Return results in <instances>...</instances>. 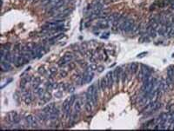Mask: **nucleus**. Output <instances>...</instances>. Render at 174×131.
Returning a JSON list of instances; mask_svg holds the SVG:
<instances>
[{"instance_id":"obj_1","label":"nucleus","mask_w":174,"mask_h":131,"mask_svg":"<svg viewBox=\"0 0 174 131\" xmlns=\"http://www.w3.org/2000/svg\"><path fill=\"white\" fill-rule=\"evenodd\" d=\"M25 122H26V124L28 127L30 128H37V125H38V121L37 120L36 116H33L32 115H28L26 117H25Z\"/></svg>"},{"instance_id":"obj_2","label":"nucleus","mask_w":174,"mask_h":131,"mask_svg":"<svg viewBox=\"0 0 174 131\" xmlns=\"http://www.w3.org/2000/svg\"><path fill=\"white\" fill-rule=\"evenodd\" d=\"M106 81H107V85H108V89H112L113 85L115 83L114 77H113V72L109 71L106 76Z\"/></svg>"},{"instance_id":"obj_3","label":"nucleus","mask_w":174,"mask_h":131,"mask_svg":"<svg viewBox=\"0 0 174 131\" xmlns=\"http://www.w3.org/2000/svg\"><path fill=\"white\" fill-rule=\"evenodd\" d=\"M17 115H18V112L17 111H11V112L6 114L5 117V121L6 122H8V123H10V124H13L14 119H15Z\"/></svg>"},{"instance_id":"obj_4","label":"nucleus","mask_w":174,"mask_h":131,"mask_svg":"<svg viewBox=\"0 0 174 131\" xmlns=\"http://www.w3.org/2000/svg\"><path fill=\"white\" fill-rule=\"evenodd\" d=\"M122 67H117L112 72H113V77H114V81L115 83L118 84L119 81H120V78H121V74H122Z\"/></svg>"},{"instance_id":"obj_5","label":"nucleus","mask_w":174,"mask_h":131,"mask_svg":"<svg viewBox=\"0 0 174 131\" xmlns=\"http://www.w3.org/2000/svg\"><path fill=\"white\" fill-rule=\"evenodd\" d=\"M59 115H60V110L57 107H55V108H54L51 112L49 113V117H50V121L58 119V118H59Z\"/></svg>"},{"instance_id":"obj_6","label":"nucleus","mask_w":174,"mask_h":131,"mask_svg":"<svg viewBox=\"0 0 174 131\" xmlns=\"http://www.w3.org/2000/svg\"><path fill=\"white\" fill-rule=\"evenodd\" d=\"M128 71L131 75H135L138 71V63H131L128 66Z\"/></svg>"},{"instance_id":"obj_7","label":"nucleus","mask_w":174,"mask_h":131,"mask_svg":"<svg viewBox=\"0 0 174 131\" xmlns=\"http://www.w3.org/2000/svg\"><path fill=\"white\" fill-rule=\"evenodd\" d=\"M12 63L7 61H3L1 62V70H2V72H7L9 71L10 70H12Z\"/></svg>"},{"instance_id":"obj_8","label":"nucleus","mask_w":174,"mask_h":131,"mask_svg":"<svg viewBox=\"0 0 174 131\" xmlns=\"http://www.w3.org/2000/svg\"><path fill=\"white\" fill-rule=\"evenodd\" d=\"M160 81H161V83H160V89H161V91L163 92V94L167 93L168 91L170 90V89H169V87H168V85H167V83H166V79H164V78H162Z\"/></svg>"},{"instance_id":"obj_9","label":"nucleus","mask_w":174,"mask_h":131,"mask_svg":"<svg viewBox=\"0 0 174 131\" xmlns=\"http://www.w3.org/2000/svg\"><path fill=\"white\" fill-rule=\"evenodd\" d=\"M167 78L174 83V65H171L167 68Z\"/></svg>"},{"instance_id":"obj_10","label":"nucleus","mask_w":174,"mask_h":131,"mask_svg":"<svg viewBox=\"0 0 174 131\" xmlns=\"http://www.w3.org/2000/svg\"><path fill=\"white\" fill-rule=\"evenodd\" d=\"M99 84H100V88H101V90L105 92L106 91V89H108V85H107V81H106V77H102L99 81Z\"/></svg>"},{"instance_id":"obj_11","label":"nucleus","mask_w":174,"mask_h":131,"mask_svg":"<svg viewBox=\"0 0 174 131\" xmlns=\"http://www.w3.org/2000/svg\"><path fill=\"white\" fill-rule=\"evenodd\" d=\"M92 107H93V105H92V102H91V100H89V99L85 100V111H86L87 113H89V114L92 113Z\"/></svg>"},{"instance_id":"obj_12","label":"nucleus","mask_w":174,"mask_h":131,"mask_svg":"<svg viewBox=\"0 0 174 131\" xmlns=\"http://www.w3.org/2000/svg\"><path fill=\"white\" fill-rule=\"evenodd\" d=\"M81 108H82V102L80 99L76 100L75 103H74V112L80 114L81 112Z\"/></svg>"},{"instance_id":"obj_13","label":"nucleus","mask_w":174,"mask_h":131,"mask_svg":"<svg viewBox=\"0 0 174 131\" xmlns=\"http://www.w3.org/2000/svg\"><path fill=\"white\" fill-rule=\"evenodd\" d=\"M54 108H55V103H54V102H51V103H49L48 105H46V106L42 109V112L49 114L50 112H51Z\"/></svg>"},{"instance_id":"obj_14","label":"nucleus","mask_w":174,"mask_h":131,"mask_svg":"<svg viewBox=\"0 0 174 131\" xmlns=\"http://www.w3.org/2000/svg\"><path fill=\"white\" fill-rule=\"evenodd\" d=\"M64 57L68 63H70V62H72L74 59H75L76 56H75V54L72 53V52H66V53L64 55V57Z\"/></svg>"},{"instance_id":"obj_15","label":"nucleus","mask_w":174,"mask_h":131,"mask_svg":"<svg viewBox=\"0 0 174 131\" xmlns=\"http://www.w3.org/2000/svg\"><path fill=\"white\" fill-rule=\"evenodd\" d=\"M97 27L99 29H107L109 27V21L105 20V19L103 21H100L97 24Z\"/></svg>"},{"instance_id":"obj_16","label":"nucleus","mask_w":174,"mask_h":131,"mask_svg":"<svg viewBox=\"0 0 174 131\" xmlns=\"http://www.w3.org/2000/svg\"><path fill=\"white\" fill-rule=\"evenodd\" d=\"M51 97H52V95H51V93L50 91H45L44 94L43 95V96L40 98V99L44 100L45 102H48L50 99H51Z\"/></svg>"},{"instance_id":"obj_17","label":"nucleus","mask_w":174,"mask_h":131,"mask_svg":"<svg viewBox=\"0 0 174 131\" xmlns=\"http://www.w3.org/2000/svg\"><path fill=\"white\" fill-rule=\"evenodd\" d=\"M128 70L127 71H124L123 70L121 74V78H120V81H121L122 84H125L126 82H127V79H128Z\"/></svg>"},{"instance_id":"obj_18","label":"nucleus","mask_w":174,"mask_h":131,"mask_svg":"<svg viewBox=\"0 0 174 131\" xmlns=\"http://www.w3.org/2000/svg\"><path fill=\"white\" fill-rule=\"evenodd\" d=\"M107 59H108V53L106 50H104L103 51H102V53L99 55V60H100V61H107Z\"/></svg>"},{"instance_id":"obj_19","label":"nucleus","mask_w":174,"mask_h":131,"mask_svg":"<svg viewBox=\"0 0 174 131\" xmlns=\"http://www.w3.org/2000/svg\"><path fill=\"white\" fill-rule=\"evenodd\" d=\"M68 107H70V97L64 100V102H63V104H62V111H63V113H64V111L66 110V108H68Z\"/></svg>"},{"instance_id":"obj_20","label":"nucleus","mask_w":174,"mask_h":131,"mask_svg":"<svg viewBox=\"0 0 174 131\" xmlns=\"http://www.w3.org/2000/svg\"><path fill=\"white\" fill-rule=\"evenodd\" d=\"M34 92H35V94H36V95H37V96L41 98V97L43 96L44 94V92H45V91H44V89L43 88H41V87H39V88L37 89L34 90Z\"/></svg>"},{"instance_id":"obj_21","label":"nucleus","mask_w":174,"mask_h":131,"mask_svg":"<svg viewBox=\"0 0 174 131\" xmlns=\"http://www.w3.org/2000/svg\"><path fill=\"white\" fill-rule=\"evenodd\" d=\"M165 30H166V26H165V25H161L157 32H158V34L159 35V36H164L165 33Z\"/></svg>"},{"instance_id":"obj_22","label":"nucleus","mask_w":174,"mask_h":131,"mask_svg":"<svg viewBox=\"0 0 174 131\" xmlns=\"http://www.w3.org/2000/svg\"><path fill=\"white\" fill-rule=\"evenodd\" d=\"M147 32L149 33L150 36L151 37H156V35H157V30L156 29H153V28H151V29L149 30H147Z\"/></svg>"},{"instance_id":"obj_23","label":"nucleus","mask_w":174,"mask_h":131,"mask_svg":"<svg viewBox=\"0 0 174 131\" xmlns=\"http://www.w3.org/2000/svg\"><path fill=\"white\" fill-rule=\"evenodd\" d=\"M49 71H50V74L52 75L53 77H54V76H56V75L58 73V70H57V67H54V66L50 67V68L49 69Z\"/></svg>"},{"instance_id":"obj_24","label":"nucleus","mask_w":174,"mask_h":131,"mask_svg":"<svg viewBox=\"0 0 174 131\" xmlns=\"http://www.w3.org/2000/svg\"><path fill=\"white\" fill-rule=\"evenodd\" d=\"M94 77V71H92V72H88V75H87V77H86V83H90V82L92 81Z\"/></svg>"},{"instance_id":"obj_25","label":"nucleus","mask_w":174,"mask_h":131,"mask_svg":"<svg viewBox=\"0 0 174 131\" xmlns=\"http://www.w3.org/2000/svg\"><path fill=\"white\" fill-rule=\"evenodd\" d=\"M46 71H47V70L45 69V67L44 65L40 66L38 68V70H37V72L39 73L40 75H42V76H44V74L46 73Z\"/></svg>"},{"instance_id":"obj_26","label":"nucleus","mask_w":174,"mask_h":131,"mask_svg":"<svg viewBox=\"0 0 174 131\" xmlns=\"http://www.w3.org/2000/svg\"><path fill=\"white\" fill-rule=\"evenodd\" d=\"M59 76L60 77H62V78H64V77H66L68 76V70H59Z\"/></svg>"},{"instance_id":"obj_27","label":"nucleus","mask_w":174,"mask_h":131,"mask_svg":"<svg viewBox=\"0 0 174 131\" xmlns=\"http://www.w3.org/2000/svg\"><path fill=\"white\" fill-rule=\"evenodd\" d=\"M45 87H46V91H50L51 89H53L52 88V83L51 82H47L45 83Z\"/></svg>"},{"instance_id":"obj_28","label":"nucleus","mask_w":174,"mask_h":131,"mask_svg":"<svg viewBox=\"0 0 174 131\" xmlns=\"http://www.w3.org/2000/svg\"><path fill=\"white\" fill-rule=\"evenodd\" d=\"M77 95H72L71 97H70V106H73L74 103H75L76 100H77Z\"/></svg>"},{"instance_id":"obj_29","label":"nucleus","mask_w":174,"mask_h":131,"mask_svg":"<svg viewBox=\"0 0 174 131\" xmlns=\"http://www.w3.org/2000/svg\"><path fill=\"white\" fill-rule=\"evenodd\" d=\"M11 46H12V44H11V43H5V44H3V45H2V48H3V49H5L6 51H10Z\"/></svg>"},{"instance_id":"obj_30","label":"nucleus","mask_w":174,"mask_h":131,"mask_svg":"<svg viewBox=\"0 0 174 131\" xmlns=\"http://www.w3.org/2000/svg\"><path fill=\"white\" fill-rule=\"evenodd\" d=\"M20 121H21V117L19 116V115H18L16 117H15V119H14L13 124H19V122H20Z\"/></svg>"},{"instance_id":"obj_31","label":"nucleus","mask_w":174,"mask_h":131,"mask_svg":"<svg viewBox=\"0 0 174 131\" xmlns=\"http://www.w3.org/2000/svg\"><path fill=\"white\" fill-rule=\"evenodd\" d=\"M67 91H68L69 93H73L74 91H75V87H74L73 85L70 84V86H69L68 89H67Z\"/></svg>"},{"instance_id":"obj_32","label":"nucleus","mask_w":174,"mask_h":131,"mask_svg":"<svg viewBox=\"0 0 174 131\" xmlns=\"http://www.w3.org/2000/svg\"><path fill=\"white\" fill-rule=\"evenodd\" d=\"M33 83H42V78L39 77H35L33 78Z\"/></svg>"},{"instance_id":"obj_33","label":"nucleus","mask_w":174,"mask_h":131,"mask_svg":"<svg viewBox=\"0 0 174 131\" xmlns=\"http://www.w3.org/2000/svg\"><path fill=\"white\" fill-rule=\"evenodd\" d=\"M56 96V98H60V97L63 95V92L62 91H57V92L55 93V95H54Z\"/></svg>"},{"instance_id":"obj_34","label":"nucleus","mask_w":174,"mask_h":131,"mask_svg":"<svg viewBox=\"0 0 174 131\" xmlns=\"http://www.w3.org/2000/svg\"><path fill=\"white\" fill-rule=\"evenodd\" d=\"M97 70H98L99 72H102L103 70H105V66H104V65H98Z\"/></svg>"},{"instance_id":"obj_35","label":"nucleus","mask_w":174,"mask_h":131,"mask_svg":"<svg viewBox=\"0 0 174 131\" xmlns=\"http://www.w3.org/2000/svg\"><path fill=\"white\" fill-rule=\"evenodd\" d=\"M52 88L53 89H57L59 88V84L57 83V82H54V83H52Z\"/></svg>"},{"instance_id":"obj_36","label":"nucleus","mask_w":174,"mask_h":131,"mask_svg":"<svg viewBox=\"0 0 174 131\" xmlns=\"http://www.w3.org/2000/svg\"><path fill=\"white\" fill-rule=\"evenodd\" d=\"M109 35H110V33H109V32H106V34L104 33V34L102 35V36H101V38H108V36H109Z\"/></svg>"},{"instance_id":"obj_37","label":"nucleus","mask_w":174,"mask_h":131,"mask_svg":"<svg viewBox=\"0 0 174 131\" xmlns=\"http://www.w3.org/2000/svg\"><path fill=\"white\" fill-rule=\"evenodd\" d=\"M146 54H147V52H142V53H140V54L137 55V57H138V58H142V57H144L143 56H144V55H146Z\"/></svg>"},{"instance_id":"obj_38","label":"nucleus","mask_w":174,"mask_h":131,"mask_svg":"<svg viewBox=\"0 0 174 131\" xmlns=\"http://www.w3.org/2000/svg\"><path fill=\"white\" fill-rule=\"evenodd\" d=\"M170 5H171V8H172V10H174V0H172V1H171Z\"/></svg>"},{"instance_id":"obj_39","label":"nucleus","mask_w":174,"mask_h":131,"mask_svg":"<svg viewBox=\"0 0 174 131\" xmlns=\"http://www.w3.org/2000/svg\"><path fill=\"white\" fill-rule=\"evenodd\" d=\"M27 1H31V0H27Z\"/></svg>"}]
</instances>
